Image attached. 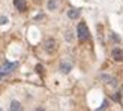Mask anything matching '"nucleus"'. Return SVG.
<instances>
[{"label": "nucleus", "mask_w": 123, "mask_h": 111, "mask_svg": "<svg viewBox=\"0 0 123 111\" xmlns=\"http://www.w3.org/2000/svg\"><path fill=\"white\" fill-rule=\"evenodd\" d=\"M77 36H78V39L84 42V41H87L90 38V32H89V27H87V24H86L84 21H81L78 24V27H77Z\"/></svg>", "instance_id": "obj_1"}, {"label": "nucleus", "mask_w": 123, "mask_h": 111, "mask_svg": "<svg viewBox=\"0 0 123 111\" xmlns=\"http://www.w3.org/2000/svg\"><path fill=\"white\" fill-rule=\"evenodd\" d=\"M17 68V63H11V62H5V63L0 66V78H3L5 75L11 74Z\"/></svg>", "instance_id": "obj_2"}, {"label": "nucleus", "mask_w": 123, "mask_h": 111, "mask_svg": "<svg viewBox=\"0 0 123 111\" xmlns=\"http://www.w3.org/2000/svg\"><path fill=\"white\" fill-rule=\"evenodd\" d=\"M44 48H45V51L47 53H54L57 50V42H56V39H53V38H50V39H47L45 42H44Z\"/></svg>", "instance_id": "obj_3"}, {"label": "nucleus", "mask_w": 123, "mask_h": 111, "mask_svg": "<svg viewBox=\"0 0 123 111\" xmlns=\"http://www.w3.org/2000/svg\"><path fill=\"white\" fill-rule=\"evenodd\" d=\"M71 69H72V63H71V62L69 60H62V63L59 66V71L62 74H68V72H71Z\"/></svg>", "instance_id": "obj_4"}, {"label": "nucleus", "mask_w": 123, "mask_h": 111, "mask_svg": "<svg viewBox=\"0 0 123 111\" xmlns=\"http://www.w3.org/2000/svg\"><path fill=\"white\" fill-rule=\"evenodd\" d=\"M111 57H113L114 62H122V60H123V51H122V48H119V47L113 48V51H111Z\"/></svg>", "instance_id": "obj_5"}, {"label": "nucleus", "mask_w": 123, "mask_h": 111, "mask_svg": "<svg viewBox=\"0 0 123 111\" xmlns=\"http://www.w3.org/2000/svg\"><path fill=\"white\" fill-rule=\"evenodd\" d=\"M14 6L17 8V11L24 12L27 8V3H26V0H14Z\"/></svg>", "instance_id": "obj_6"}, {"label": "nucleus", "mask_w": 123, "mask_h": 111, "mask_svg": "<svg viewBox=\"0 0 123 111\" xmlns=\"http://www.w3.org/2000/svg\"><path fill=\"white\" fill-rule=\"evenodd\" d=\"M101 78H102V81H104V83H107V84H110V86H116V84H117L116 78H113L111 75H107V74H104Z\"/></svg>", "instance_id": "obj_7"}, {"label": "nucleus", "mask_w": 123, "mask_h": 111, "mask_svg": "<svg viewBox=\"0 0 123 111\" xmlns=\"http://www.w3.org/2000/svg\"><path fill=\"white\" fill-rule=\"evenodd\" d=\"M68 17L71 18V20H77L80 17V9H75V8H71L68 11Z\"/></svg>", "instance_id": "obj_8"}, {"label": "nucleus", "mask_w": 123, "mask_h": 111, "mask_svg": "<svg viewBox=\"0 0 123 111\" xmlns=\"http://www.w3.org/2000/svg\"><path fill=\"white\" fill-rule=\"evenodd\" d=\"M9 111H23L21 104L18 102V101H12V102H11V108H9Z\"/></svg>", "instance_id": "obj_9"}, {"label": "nucleus", "mask_w": 123, "mask_h": 111, "mask_svg": "<svg viewBox=\"0 0 123 111\" xmlns=\"http://www.w3.org/2000/svg\"><path fill=\"white\" fill-rule=\"evenodd\" d=\"M59 0H48V11H56Z\"/></svg>", "instance_id": "obj_10"}, {"label": "nucleus", "mask_w": 123, "mask_h": 111, "mask_svg": "<svg viewBox=\"0 0 123 111\" xmlns=\"http://www.w3.org/2000/svg\"><path fill=\"white\" fill-rule=\"evenodd\" d=\"M65 38H66V41H72V33H71V32H66Z\"/></svg>", "instance_id": "obj_11"}, {"label": "nucleus", "mask_w": 123, "mask_h": 111, "mask_svg": "<svg viewBox=\"0 0 123 111\" xmlns=\"http://www.w3.org/2000/svg\"><path fill=\"white\" fill-rule=\"evenodd\" d=\"M8 23V18L6 17H0V24H6Z\"/></svg>", "instance_id": "obj_12"}, {"label": "nucleus", "mask_w": 123, "mask_h": 111, "mask_svg": "<svg viewBox=\"0 0 123 111\" xmlns=\"http://www.w3.org/2000/svg\"><path fill=\"white\" fill-rule=\"evenodd\" d=\"M107 105H108V102H107V101H104V104H102V107H101L99 110H98V111H102V110H105V108H107Z\"/></svg>", "instance_id": "obj_13"}, {"label": "nucleus", "mask_w": 123, "mask_h": 111, "mask_svg": "<svg viewBox=\"0 0 123 111\" xmlns=\"http://www.w3.org/2000/svg\"><path fill=\"white\" fill-rule=\"evenodd\" d=\"M42 69H44V68H42V65H36V72H42Z\"/></svg>", "instance_id": "obj_14"}, {"label": "nucleus", "mask_w": 123, "mask_h": 111, "mask_svg": "<svg viewBox=\"0 0 123 111\" xmlns=\"http://www.w3.org/2000/svg\"><path fill=\"white\" fill-rule=\"evenodd\" d=\"M36 111H42V108H39V110H36Z\"/></svg>", "instance_id": "obj_15"}, {"label": "nucleus", "mask_w": 123, "mask_h": 111, "mask_svg": "<svg viewBox=\"0 0 123 111\" xmlns=\"http://www.w3.org/2000/svg\"><path fill=\"white\" fill-rule=\"evenodd\" d=\"M0 111H2V110H0Z\"/></svg>", "instance_id": "obj_16"}]
</instances>
